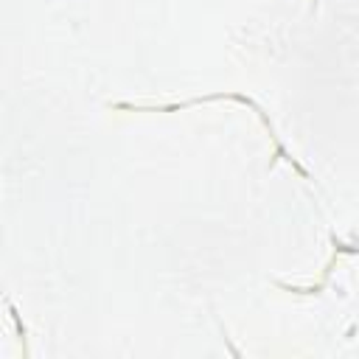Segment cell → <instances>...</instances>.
I'll return each mask as SVG.
<instances>
[{"instance_id":"6da1fadb","label":"cell","mask_w":359,"mask_h":359,"mask_svg":"<svg viewBox=\"0 0 359 359\" xmlns=\"http://www.w3.org/2000/svg\"><path fill=\"white\" fill-rule=\"evenodd\" d=\"M314 3H317V0H314Z\"/></svg>"}]
</instances>
